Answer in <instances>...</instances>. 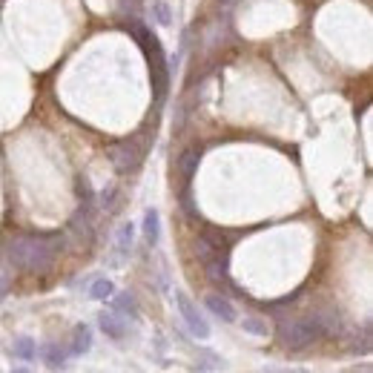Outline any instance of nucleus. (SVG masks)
Returning <instances> with one entry per match:
<instances>
[{
	"instance_id": "f257e3e1",
	"label": "nucleus",
	"mask_w": 373,
	"mask_h": 373,
	"mask_svg": "<svg viewBox=\"0 0 373 373\" xmlns=\"http://www.w3.org/2000/svg\"><path fill=\"white\" fill-rule=\"evenodd\" d=\"M57 241L46 236H20L9 244V262L26 273H46L55 262Z\"/></svg>"
},
{
	"instance_id": "f03ea898",
	"label": "nucleus",
	"mask_w": 373,
	"mask_h": 373,
	"mask_svg": "<svg viewBox=\"0 0 373 373\" xmlns=\"http://www.w3.org/2000/svg\"><path fill=\"white\" fill-rule=\"evenodd\" d=\"M322 336H325V330L316 322V316H301V319H290V322L278 325V339H282V345L290 351H301Z\"/></svg>"
},
{
	"instance_id": "7ed1b4c3",
	"label": "nucleus",
	"mask_w": 373,
	"mask_h": 373,
	"mask_svg": "<svg viewBox=\"0 0 373 373\" xmlns=\"http://www.w3.org/2000/svg\"><path fill=\"white\" fill-rule=\"evenodd\" d=\"M135 32H138V41L141 46L147 49L149 55V72H152V89H155V101H164L167 95V86H170V69H167V60H164V52H161V43L149 38V32L144 26H135Z\"/></svg>"
},
{
	"instance_id": "20e7f679",
	"label": "nucleus",
	"mask_w": 373,
	"mask_h": 373,
	"mask_svg": "<svg viewBox=\"0 0 373 373\" xmlns=\"http://www.w3.org/2000/svg\"><path fill=\"white\" fill-rule=\"evenodd\" d=\"M144 152H147L144 138H127V141H121L109 149V158H112V167L118 172H133L144 161Z\"/></svg>"
},
{
	"instance_id": "39448f33",
	"label": "nucleus",
	"mask_w": 373,
	"mask_h": 373,
	"mask_svg": "<svg viewBox=\"0 0 373 373\" xmlns=\"http://www.w3.org/2000/svg\"><path fill=\"white\" fill-rule=\"evenodd\" d=\"M175 304H178V313H181V319L186 322V327L193 330V336L207 339V336H210V325H207V319L201 316V310L190 301V296H186V293H175Z\"/></svg>"
},
{
	"instance_id": "423d86ee",
	"label": "nucleus",
	"mask_w": 373,
	"mask_h": 373,
	"mask_svg": "<svg viewBox=\"0 0 373 373\" xmlns=\"http://www.w3.org/2000/svg\"><path fill=\"white\" fill-rule=\"evenodd\" d=\"M98 325H101V330L109 339H123V336H127V322L118 316V310H104V313L98 316Z\"/></svg>"
},
{
	"instance_id": "0eeeda50",
	"label": "nucleus",
	"mask_w": 373,
	"mask_h": 373,
	"mask_svg": "<svg viewBox=\"0 0 373 373\" xmlns=\"http://www.w3.org/2000/svg\"><path fill=\"white\" fill-rule=\"evenodd\" d=\"M207 310H210L212 316H219L222 322H236V307H233V301L224 299V296H219V293H210L207 296Z\"/></svg>"
},
{
	"instance_id": "6e6552de",
	"label": "nucleus",
	"mask_w": 373,
	"mask_h": 373,
	"mask_svg": "<svg viewBox=\"0 0 373 373\" xmlns=\"http://www.w3.org/2000/svg\"><path fill=\"white\" fill-rule=\"evenodd\" d=\"M198 164H201V147H190V149H184V152H181V158H178V170H181L184 181H190V178L196 175Z\"/></svg>"
},
{
	"instance_id": "1a4fd4ad",
	"label": "nucleus",
	"mask_w": 373,
	"mask_h": 373,
	"mask_svg": "<svg viewBox=\"0 0 373 373\" xmlns=\"http://www.w3.org/2000/svg\"><path fill=\"white\" fill-rule=\"evenodd\" d=\"M204 270L210 276V282H227V256L215 253L210 262H204Z\"/></svg>"
},
{
	"instance_id": "9d476101",
	"label": "nucleus",
	"mask_w": 373,
	"mask_h": 373,
	"mask_svg": "<svg viewBox=\"0 0 373 373\" xmlns=\"http://www.w3.org/2000/svg\"><path fill=\"white\" fill-rule=\"evenodd\" d=\"M158 236H161L158 212H155V210H147V212H144V238H147V244H155V241H158Z\"/></svg>"
},
{
	"instance_id": "9b49d317",
	"label": "nucleus",
	"mask_w": 373,
	"mask_h": 373,
	"mask_svg": "<svg viewBox=\"0 0 373 373\" xmlns=\"http://www.w3.org/2000/svg\"><path fill=\"white\" fill-rule=\"evenodd\" d=\"M92 348V333H89V327L86 325H78L75 327V336H72V353H86Z\"/></svg>"
},
{
	"instance_id": "f8f14e48",
	"label": "nucleus",
	"mask_w": 373,
	"mask_h": 373,
	"mask_svg": "<svg viewBox=\"0 0 373 373\" xmlns=\"http://www.w3.org/2000/svg\"><path fill=\"white\" fill-rule=\"evenodd\" d=\"M15 356L18 359H26V362H32L35 356H38V345L29 336H20L18 341H15Z\"/></svg>"
},
{
	"instance_id": "ddd939ff",
	"label": "nucleus",
	"mask_w": 373,
	"mask_h": 373,
	"mask_svg": "<svg viewBox=\"0 0 373 373\" xmlns=\"http://www.w3.org/2000/svg\"><path fill=\"white\" fill-rule=\"evenodd\" d=\"M112 293H115V285L109 282V278H95V282H92V287H89V296L98 299V301L112 299Z\"/></svg>"
},
{
	"instance_id": "4468645a",
	"label": "nucleus",
	"mask_w": 373,
	"mask_h": 373,
	"mask_svg": "<svg viewBox=\"0 0 373 373\" xmlns=\"http://www.w3.org/2000/svg\"><path fill=\"white\" fill-rule=\"evenodd\" d=\"M43 359H46V367H52V370L64 367V351H60L57 345H46L43 348Z\"/></svg>"
},
{
	"instance_id": "2eb2a0df",
	"label": "nucleus",
	"mask_w": 373,
	"mask_h": 373,
	"mask_svg": "<svg viewBox=\"0 0 373 373\" xmlns=\"http://www.w3.org/2000/svg\"><path fill=\"white\" fill-rule=\"evenodd\" d=\"M115 310H121V313H138V301H135V296L133 293H121V296H115Z\"/></svg>"
},
{
	"instance_id": "dca6fc26",
	"label": "nucleus",
	"mask_w": 373,
	"mask_h": 373,
	"mask_svg": "<svg viewBox=\"0 0 373 373\" xmlns=\"http://www.w3.org/2000/svg\"><path fill=\"white\" fill-rule=\"evenodd\" d=\"M133 224H123L121 230H118V250L121 253H130V247H133Z\"/></svg>"
},
{
	"instance_id": "f3484780",
	"label": "nucleus",
	"mask_w": 373,
	"mask_h": 373,
	"mask_svg": "<svg viewBox=\"0 0 373 373\" xmlns=\"http://www.w3.org/2000/svg\"><path fill=\"white\" fill-rule=\"evenodd\" d=\"M152 15H155V20H158L161 26H170L172 23V15H170V6L164 4V0H158V4L152 6Z\"/></svg>"
},
{
	"instance_id": "a211bd4d",
	"label": "nucleus",
	"mask_w": 373,
	"mask_h": 373,
	"mask_svg": "<svg viewBox=\"0 0 373 373\" xmlns=\"http://www.w3.org/2000/svg\"><path fill=\"white\" fill-rule=\"evenodd\" d=\"M244 330L247 333H256V336H267V325L262 319H244Z\"/></svg>"
},
{
	"instance_id": "6ab92c4d",
	"label": "nucleus",
	"mask_w": 373,
	"mask_h": 373,
	"mask_svg": "<svg viewBox=\"0 0 373 373\" xmlns=\"http://www.w3.org/2000/svg\"><path fill=\"white\" fill-rule=\"evenodd\" d=\"M6 293H9V285H6V278H4V276H0V301H4V299H6Z\"/></svg>"
},
{
	"instance_id": "aec40b11",
	"label": "nucleus",
	"mask_w": 373,
	"mask_h": 373,
	"mask_svg": "<svg viewBox=\"0 0 373 373\" xmlns=\"http://www.w3.org/2000/svg\"><path fill=\"white\" fill-rule=\"evenodd\" d=\"M12 373H29V370H12Z\"/></svg>"
}]
</instances>
